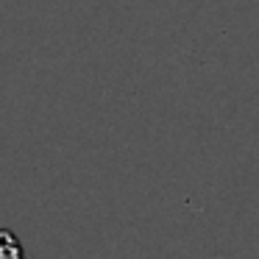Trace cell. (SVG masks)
<instances>
[{"label": "cell", "instance_id": "1", "mask_svg": "<svg viewBox=\"0 0 259 259\" xmlns=\"http://www.w3.org/2000/svg\"><path fill=\"white\" fill-rule=\"evenodd\" d=\"M0 259H25L20 240L9 229H0Z\"/></svg>", "mask_w": 259, "mask_h": 259}]
</instances>
